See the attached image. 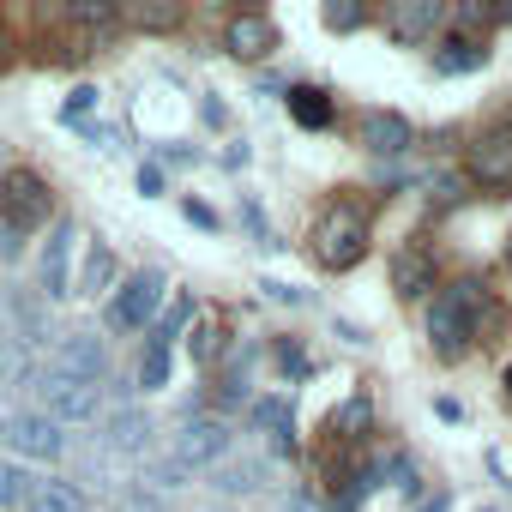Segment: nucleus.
I'll return each mask as SVG.
<instances>
[{"label": "nucleus", "mask_w": 512, "mask_h": 512, "mask_svg": "<svg viewBox=\"0 0 512 512\" xmlns=\"http://www.w3.org/2000/svg\"><path fill=\"white\" fill-rule=\"evenodd\" d=\"M19 506L25 512H85V494L73 482H31V494Z\"/></svg>", "instance_id": "obj_14"}, {"label": "nucleus", "mask_w": 512, "mask_h": 512, "mask_svg": "<svg viewBox=\"0 0 512 512\" xmlns=\"http://www.w3.org/2000/svg\"><path fill=\"white\" fill-rule=\"evenodd\" d=\"M326 25L332 31H356L362 25V7H350V0H344V7H326Z\"/></svg>", "instance_id": "obj_30"}, {"label": "nucleus", "mask_w": 512, "mask_h": 512, "mask_svg": "<svg viewBox=\"0 0 512 512\" xmlns=\"http://www.w3.org/2000/svg\"><path fill=\"white\" fill-rule=\"evenodd\" d=\"M272 43H278V31H272V19H260V13H235L229 31H223V49H229L235 61H260V55H272Z\"/></svg>", "instance_id": "obj_10"}, {"label": "nucleus", "mask_w": 512, "mask_h": 512, "mask_svg": "<svg viewBox=\"0 0 512 512\" xmlns=\"http://www.w3.org/2000/svg\"><path fill=\"white\" fill-rule=\"evenodd\" d=\"M91 103H97V91H91V85H79V91L67 97V109H61V121H85V115H91Z\"/></svg>", "instance_id": "obj_28"}, {"label": "nucleus", "mask_w": 512, "mask_h": 512, "mask_svg": "<svg viewBox=\"0 0 512 512\" xmlns=\"http://www.w3.org/2000/svg\"><path fill=\"white\" fill-rule=\"evenodd\" d=\"M392 278H398V296H422L434 284V260H428V253H398Z\"/></svg>", "instance_id": "obj_16"}, {"label": "nucleus", "mask_w": 512, "mask_h": 512, "mask_svg": "<svg viewBox=\"0 0 512 512\" xmlns=\"http://www.w3.org/2000/svg\"><path fill=\"white\" fill-rule=\"evenodd\" d=\"M217 488H229V494L260 488V464H229V470H217Z\"/></svg>", "instance_id": "obj_26"}, {"label": "nucleus", "mask_w": 512, "mask_h": 512, "mask_svg": "<svg viewBox=\"0 0 512 512\" xmlns=\"http://www.w3.org/2000/svg\"><path fill=\"white\" fill-rule=\"evenodd\" d=\"M290 115H296L302 127H326V121H332V103H326V91L302 85V91H290Z\"/></svg>", "instance_id": "obj_19"}, {"label": "nucleus", "mask_w": 512, "mask_h": 512, "mask_svg": "<svg viewBox=\"0 0 512 512\" xmlns=\"http://www.w3.org/2000/svg\"><path fill=\"white\" fill-rule=\"evenodd\" d=\"M37 476H25V464H0V506H19L31 494Z\"/></svg>", "instance_id": "obj_21"}, {"label": "nucleus", "mask_w": 512, "mask_h": 512, "mask_svg": "<svg viewBox=\"0 0 512 512\" xmlns=\"http://www.w3.org/2000/svg\"><path fill=\"white\" fill-rule=\"evenodd\" d=\"M109 278H115V253H109V247H91V253H85V272H79V284H73V296H97V290H109Z\"/></svg>", "instance_id": "obj_18"}, {"label": "nucleus", "mask_w": 512, "mask_h": 512, "mask_svg": "<svg viewBox=\"0 0 512 512\" xmlns=\"http://www.w3.org/2000/svg\"><path fill=\"white\" fill-rule=\"evenodd\" d=\"M470 175H476L482 187H512V127H494V133L476 139Z\"/></svg>", "instance_id": "obj_8"}, {"label": "nucleus", "mask_w": 512, "mask_h": 512, "mask_svg": "<svg viewBox=\"0 0 512 512\" xmlns=\"http://www.w3.org/2000/svg\"><path fill=\"white\" fill-rule=\"evenodd\" d=\"M13 61V37H7V25H0V67Z\"/></svg>", "instance_id": "obj_31"}, {"label": "nucleus", "mask_w": 512, "mask_h": 512, "mask_svg": "<svg viewBox=\"0 0 512 512\" xmlns=\"http://www.w3.org/2000/svg\"><path fill=\"white\" fill-rule=\"evenodd\" d=\"M187 320H193V308H187V302H175V308L157 320V338H151V350H169V344H175V332H181Z\"/></svg>", "instance_id": "obj_25"}, {"label": "nucleus", "mask_w": 512, "mask_h": 512, "mask_svg": "<svg viewBox=\"0 0 512 512\" xmlns=\"http://www.w3.org/2000/svg\"><path fill=\"white\" fill-rule=\"evenodd\" d=\"M223 452H229V428H223V422H187V428L175 434V458H169V464L187 476V470L217 464Z\"/></svg>", "instance_id": "obj_5"}, {"label": "nucleus", "mask_w": 512, "mask_h": 512, "mask_svg": "<svg viewBox=\"0 0 512 512\" xmlns=\"http://www.w3.org/2000/svg\"><path fill=\"white\" fill-rule=\"evenodd\" d=\"M488 61V49L482 43H470V37H446L440 43V55H434V67L440 73H470V67H482Z\"/></svg>", "instance_id": "obj_15"}, {"label": "nucleus", "mask_w": 512, "mask_h": 512, "mask_svg": "<svg viewBox=\"0 0 512 512\" xmlns=\"http://www.w3.org/2000/svg\"><path fill=\"white\" fill-rule=\"evenodd\" d=\"M356 428H368V398H350V404L332 416V434H338V440H356Z\"/></svg>", "instance_id": "obj_23"}, {"label": "nucleus", "mask_w": 512, "mask_h": 512, "mask_svg": "<svg viewBox=\"0 0 512 512\" xmlns=\"http://www.w3.org/2000/svg\"><path fill=\"white\" fill-rule=\"evenodd\" d=\"M139 386H145V392H163V386H169V350H145V362H139Z\"/></svg>", "instance_id": "obj_22"}, {"label": "nucleus", "mask_w": 512, "mask_h": 512, "mask_svg": "<svg viewBox=\"0 0 512 512\" xmlns=\"http://www.w3.org/2000/svg\"><path fill=\"white\" fill-rule=\"evenodd\" d=\"M127 19H133V25H145V31H169L181 13H175V7H127Z\"/></svg>", "instance_id": "obj_27"}, {"label": "nucleus", "mask_w": 512, "mask_h": 512, "mask_svg": "<svg viewBox=\"0 0 512 512\" xmlns=\"http://www.w3.org/2000/svg\"><path fill=\"white\" fill-rule=\"evenodd\" d=\"M308 247H314V260L326 272H350L368 253V217L356 205H326L320 223H314V235H308Z\"/></svg>", "instance_id": "obj_2"}, {"label": "nucleus", "mask_w": 512, "mask_h": 512, "mask_svg": "<svg viewBox=\"0 0 512 512\" xmlns=\"http://www.w3.org/2000/svg\"><path fill=\"white\" fill-rule=\"evenodd\" d=\"M0 440H7V422H0Z\"/></svg>", "instance_id": "obj_34"}, {"label": "nucleus", "mask_w": 512, "mask_h": 512, "mask_svg": "<svg viewBox=\"0 0 512 512\" xmlns=\"http://www.w3.org/2000/svg\"><path fill=\"white\" fill-rule=\"evenodd\" d=\"M73 241H79V229H73V223H55V235H49V247H43V296H49V302H67V296H73V278H67Z\"/></svg>", "instance_id": "obj_9"}, {"label": "nucleus", "mask_w": 512, "mask_h": 512, "mask_svg": "<svg viewBox=\"0 0 512 512\" xmlns=\"http://www.w3.org/2000/svg\"><path fill=\"white\" fill-rule=\"evenodd\" d=\"M67 19L73 25H109L115 7H109V0H67Z\"/></svg>", "instance_id": "obj_24"}, {"label": "nucleus", "mask_w": 512, "mask_h": 512, "mask_svg": "<svg viewBox=\"0 0 512 512\" xmlns=\"http://www.w3.org/2000/svg\"><path fill=\"white\" fill-rule=\"evenodd\" d=\"M217 350H223V332H217V326H199V332H193V356H199V362H211Z\"/></svg>", "instance_id": "obj_29"}, {"label": "nucleus", "mask_w": 512, "mask_h": 512, "mask_svg": "<svg viewBox=\"0 0 512 512\" xmlns=\"http://www.w3.org/2000/svg\"><path fill=\"white\" fill-rule=\"evenodd\" d=\"M7 440H13L25 458H61V452H67V440H61V428H55L49 416H19V422H7Z\"/></svg>", "instance_id": "obj_12"}, {"label": "nucleus", "mask_w": 512, "mask_h": 512, "mask_svg": "<svg viewBox=\"0 0 512 512\" xmlns=\"http://www.w3.org/2000/svg\"><path fill=\"white\" fill-rule=\"evenodd\" d=\"M163 290H169L163 272H133V278L121 284V296L109 302V326H115V332H139V326L163 308Z\"/></svg>", "instance_id": "obj_4"}, {"label": "nucleus", "mask_w": 512, "mask_h": 512, "mask_svg": "<svg viewBox=\"0 0 512 512\" xmlns=\"http://www.w3.org/2000/svg\"><path fill=\"white\" fill-rule=\"evenodd\" d=\"M37 398L49 404V422H55V428H61V422H85V416L97 410V392L79 386V380H67V374H55V368L37 380Z\"/></svg>", "instance_id": "obj_6"}, {"label": "nucleus", "mask_w": 512, "mask_h": 512, "mask_svg": "<svg viewBox=\"0 0 512 512\" xmlns=\"http://www.w3.org/2000/svg\"><path fill=\"white\" fill-rule=\"evenodd\" d=\"M253 422H260V428H272V440L290 452L296 446V434H290V404L284 398H266V404H253Z\"/></svg>", "instance_id": "obj_20"}, {"label": "nucleus", "mask_w": 512, "mask_h": 512, "mask_svg": "<svg viewBox=\"0 0 512 512\" xmlns=\"http://www.w3.org/2000/svg\"><path fill=\"white\" fill-rule=\"evenodd\" d=\"M145 440H151V422H145L139 410H121V416L109 422V446H115V452H145Z\"/></svg>", "instance_id": "obj_17"}, {"label": "nucleus", "mask_w": 512, "mask_h": 512, "mask_svg": "<svg viewBox=\"0 0 512 512\" xmlns=\"http://www.w3.org/2000/svg\"><path fill=\"white\" fill-rule=\"evenodd\" d=\"M476 326H482V290L476 284H452V290L434 296V308H428V344L440 356H464L470 338H476Z\"/></svg>", "instance_id": "obj_1"}, {"label": "nucleus", "mask_w": 512, "mask_h": 512, "mask_svg": "<svg viewBox=\"0 0 512 512\" xmlns=\"http://www.w3.org/2000/svg\"><path fill=\"white\" fill-rule=\"evenodd\" d=\"M103 368H109V356H103L97 338H67L61 356H55V374H67V380H79V386H97Z\"/></svg>", "instance_id": "obj_11"}, {"label": "nucleus", "mask_w": 512, "mask_h": 512, "mask_svg": "<svg viewBox=\"0 0 512 512\" xmlns=\"http://www.w3.org/2000/svg\"><path fill=\"white\" fill-rule=\"evenodd\" d=\"M0 211H7V229H37L49 217V181L31 169H7L0 175Z\"/></svg>", "instance_id": "obj_3"}, {"label": "nucleus", "mask_w": 512, "mask_h": 512, "mask_svg": "<svg viewBox=\"0 0 512 512\" xmlns=\"http://www.w3.org/2000/svg\"><path fill=\"white\" fill-rule=\"evenodd\" d=\"M506 266H512V241H506Z\"/></svg>", "instance_id": "obj_32"}, {"label": "nucleus", "mask_w": 512, "mask_h": 512, "mask_svg": "<svg viewBox=\"0 0 512 512\" xmlns=\"http://www.w3.org/2000/svg\"><path fill=\"white\" fill-rule=\"evenodd\" d=\"M506 392H512V368H506Z\"/></svg>", "instance_id": "obj_33"}, {"label": "nucleus", "mask_w": 512, "mask_h": 512, "mask_svg": "<svg viewBox=\"0 0 512 512\" xmlns=\"http://www.w3.org/2000/svg\"><path fill=\"white\" fill-rule=\"evenodd\" d=\"M362 145L368 151H380V157H392V151H404L410 145V127H404V115H362Z\"/></svg>", "instance_id": "obj_13"}, {"label": "nucleus", "mask_w": 512, "mask_h": 512, "mask_svg": "<svg viewBox=\"0 0 512 512\" xmlns=\"http://www.w3.org/2000/svg\"><path fill=\"white\" fill-rule=\"evenodd\" d=\"M440 25H446V7H440V0H398V7H386V31H392L398 43H428Z\"/></svg>", "instance_id": "obj_7"}]
</instances>
